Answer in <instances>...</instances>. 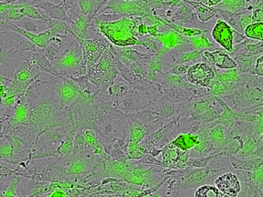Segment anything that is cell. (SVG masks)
Here are the masks:
<instances>
[{
  "mask_svg": "<svg viewBox=\"0 0 263 197\" xmlns=\"http://www.w3.org/2000/svg\"><path fill=\"white\" fill-rule=\"evenodd\" d=\"M216 8L230 12H239L247 9L245 0H222L216 5Z\"/></svg>",
  "mask_w": 263,
  "mask_h": 197,
  "instance_id": "cell-23",
  "label": "cell"
},
{
  "mask_svg": "<svg viewBox=\"0 0 263 197\" xmlns=\"http://www.w3.org/2000/svg\"><path fill=\"white\" fill-rule=\"evenodd\" d=\"M76 130L72 128L70 129L67 135L63 138L62 143L58 146L56 149L58 155L60 156H69L72 154V149H73V140Z\"/></svg>",
  "mask_w": 263,
  "mask_h": 197,
  "instance_id": "cell-21",
  "label": "cell"
},
{
  "mask_svg": "<svg viewBox=\"0 0 263 197\" xmlns=\"http://www.w3.org/2000/svg\"><path fill=\"white\" fill-rule=\"evenodd\" d=\"M228 160L230 161V164L238 170H246V171H253L255 169L262 167V157H255L250 156L246 158H238L234 155L229 156Z\"/></svg>",
  "mask_w": 263,
  "mask_h": 197,
  "instance_id": "cell-14",
  "label": "cell"
},
{
  "mask_svg": "<svg viewBox=\"0 0 263 197\" xmlns=\"http://www.w3.org/2000/svg\"><path fill=\"white\" fill-rule=\"evenodd\" d=\"M176 64H183V63H189V62H197V61L202 60L203 56V50H193L184 53H176Z\"/></svg>",
  "mask_w": 263,
  "mask_h": 197,
  "instance_id": "cell-25",
  "label": "cell"
},
{
  "mask_svg": "<svg viewBox=\"0 0 263 197\" xmlns=\"http://www.w3.org/2000/svg\"><path fill=\"white\" fill-rule=\"evenodd\" d=\"M189 65L187 63H183V64H177L173 66L172 68L168 70L169 73L176 74V75H184L186 73Z\"/></svg>",
  "mask_w": 263,
  "mask_h": 197,
  "instance_id": "cell-37",
  "label": "cell"
},
{
  "mask_svg": "<svg viewBox=\"0 0 263 197\" xmlns=\"http://www.w3.org/2000/svg\"><path fill=\"white\" fill-rule=\"evenodd\" d=\"M209 92L210 94L216 96V97H221L224 94H226V90L224 89V87L222 86L221 82H215L213 86L209 89Z\"/></svg>",
  "mask_w": 263,
  "mask_h": 197,
  "instance_id": "cell-36",
  "label": "cell"
},
{
  "mask_svg": "<svg viewBox=\"0 0 263 197\" xmlns=\"http://www.w3.org/2000/svg\"><path fill=\"white\" fill-rule=\"evenodd\" d=\"M251 74H253V75H256V76H260V77H262L263 76V57L262 55H260L257 58V61H256V63H255L254 68H253V70H251Z\"/></svg>",
  "mask_w": 263,
  "mask_h": 197,
  "instance_id": "cell-38",
  "label": "cell"
},
{
  "mask_svg": "<svg viewBox=\"0 0 263 197\" xmlns=\"http://www.w3.org/2000/svg\"><path fill=\"white\" fill-rule=\"evenodd\" d=\"M41 71L32 58L25 57V62L16 70L14 78L8 86V96H16L27 90L33 82L41 77Z\"/></svg>",
  "mask_w": 263,
  "mask_h": 197,
  "instance_id": "cell-3",
  "label": "cell"
},
{
  "mask_svg": "<svg viewBox=\"0 0 263 197\" xmlns=\"http://www.w3.org/2000/svg\"><path fill=\"white\" fill-rule=\"evenodd\" d=\"M72 12L78 16V19L75 21H70L69 23V26L70 29L72 30V36L75 38H81V40H86L88 38V29L90 26L91 19L95 17L93 16L90 15H84L81 12V14H78L75 10Z\"/></svg>",
  "mask_w": 263,
  "mask_h": 197,
  "instance_id": "cell-13",
  "label": "cell"
},
{
  "mask_svg": "<svg viewBox=\"0 0 263 197\" xmlns=\"http://www.w3.org/2000/svg\"><path fill=\"white\" fill-rule=\"evenodd\" d=\"M185 75L186 81L195 86L210 89L215 82H218L215 78L213 67L205 62H198L189 66Z\"/></svg>",
  "mask_w": 263,
  "mask_h": 197,
  "instance_id": "cell-5",
  "label": "cell"
},
{
  "mask_svg": "<svg viewBox=\"0 0 263 197\" xmlns=\"http://www.w3.org/2000/svg\"><path fill=\"white\" fill-rule=\"evenodd\" d=\"M39 1H47V2L54 3V4H60L63 0H39Z\"/></svg>",
  "mask_w": 263,
  "mask_h": 197,
  "instance_id": "cell-45",
  "label": "cell"
},
{
  "mask_svg": "<svg viewBox=\"0 0 263 197\" xmlns=\"http://www.w3.org/2000/svg\"><path fill=\"white\" fill-rule=\"evenodd\" d=\"M246 36L244 34H240V33L237 32L233 30V45L238 44L239 42L244 41L246 38Z\"/></svg>",
  "mask_w": 263,
  "mask_h": 197,
  "instance_id": "cell-41",
  "label": "cell"
},
{
  "mask_svg": "<svg viewBox=\"0 0 263 197\" xmlns=\"http://www.w3.org/2000/svg\"><path fill=\"white\" fill-rule=\"evenodd\" d=\"M84 131L85 129L79 128L75 131L73 140V149H72V154H76L81 152L85 149V137H84Z\"/></svg>",
  "mask_w": 263,
  "mask_h": 197,
  "instance_id": "cell-29",
  "label": "cell"
},
{
  "mask_svg": "<svg viewBox=\"0 0 263 197\" xmlns=\"http://www.w3.org/2000/svg\"><path fill=\"white\" fill-rule=\"evenodd\" d=\"M95 27L114 45L118 47L140 45V41L133 35L136 25L131 18L123 17L119 21L104 22L95 18Z\"/></svg>",
  "mask_w": 263,
  "mask_h": 197,
  "instance_id": "cell-1",
  "label": "cell"
},
{
  "mask_svg": "<svg viewBox=\"0 0 263 197\" xmlns=\"http://www.w3.org/2000/svg\"><path fill=\"white\" fill-rule=\"evenodd\" d=\"M44 50L45 49H39L36 52H33L31 58L37 64V68L41 71H44L52 76H62V73L52 65L51 62L47 57Z\"/></svg>",
  "mask_w": 263,
  "mask_h": 197,
  "instance_id": "cell-15",
  "label": "cell"
},
{
  "mask_svg": "<svg viewBox=\"0 0 263 197\" xmlns=\"http://www.w3.org/2000/svg\"><path fill=\"white\" fill-rule=\"evenodd\" d=\"M185 1L193 7L195 11L197 13L198 19L201 22L210 21V18H212L218 13V8L205 6L200 3L199 1H191V0H185Z\"/></svg>",
  "mask_w": 263,
  "mask_h": 197,
  "instance_id": "cell-18",
  "label": "cell"
},
{
  "mask_svg": "<svg viewBox=\"0 0 263 197\" xmlns=\"http://www.w3.org/2000/svg\"><path fill=\"white\" fill-rule=\"evenodd\" d=\"M5 28L8 29V30L15 31V32L24 36L26 38H28L29 41L33 42L40 49H45L46 47L49 45L51 41L56 42L58 45H62V37H58L57 35L51 29H49L44 32H41L36 35L34 33L29 32V31H27L22 28L17 27L16 25L13 24L12 21H9L8 23H6Z\"/></svg>",
  "mask_w": 263,
  "mask_h": 197,
  "instance_id": "cell-7",
  "label": "cell"
},
{
  "mask_svg": "<svg viewBox=\"0 0 263 197\" xmlns=\"http://www.w3.org/2000/svg\"><path fill=\"white\" fill-rule=\"evenodd\" d=\"M51 63L62 75L68 77H77L79 75L87 74L86 64L82 57V48L76 40L63 52L59 53Z\"/></svg>",
  "mask_w": 263,
  "mask_h": 197,
  "instance_id": "cell-2",
  "label": "cell"
},
{
  "mask_svg": "<svg viewBox=\"0 0 263 197\" xmlns=\"http://www.w3.org/2000/svg\"><path fill=\"white\" fill-rule=\"evenodd\" d=\"M263 11L262 5H258L251 8V23L262 22Z\"/></svg>",
  "mask_w": 263,
  "mask_h": 197,
  "instance_id": "cell-34",
  "label": "cell"
},
{
  "mask_svg": "<svg viewBox=\"0 0 263 197\" xmlns=\"http://www.w3.org/2000/svg\"><path fill=\"white\" fill-rule=\"evenodd\" d=\"M10 4H6V3H0V13L5 11L7 8H9Z\"/></svg>",
  "mask_w": 263,
  "mask_h": 197,
  "instance_id": "cell-44",
  "label": "cell"
},
{
  "mask_svg": "<svg viewBox=\"0 0 263 197\" xmlns=\"http://www.w3.org/2000/svg\"><path fill=\"white\" fill-rule=\"evenodd\" d=\"M75 40L78 41L82 48V57L86 64L87 70H90V68L98 62L99 58L102 56L103 51L107 49V47L110 43L104 38H99V40L75 38Z\"/></svg>",
  "mask_w": 263,
  "mask_h": 197,
  "instance_id": "cell-6",
  "label": "cell"
},
{
  "mask_svg": "<svg viewBox=\"0 0 263 197\" xmlns=\"http://www.w3.org/2000/svg\"><path fill=\"white\" fill-rule=\"evenodd\" d=\"M233 30L225 21L218 19L212 30V37L229 52L233 51Z\"/></svg>",
  "mask_w": 263,
  "mask_h": 197,
  "instance_id": "cell-9",
  "label": "cell"
},
{
  "mask_svg": "<svg viewBox=\"0 0 263 197\" xmlns=\"http://www.w3.org/2000/svg\"><path fill=\"white\" fill-rule=\"evenodd\" d=\"M15 174V169L8 167L4 164L0 163V177H10Z\"/></svg>",
  "mask_w": 263,
  "mask_h": 197,
  "instance_id": "cell-39",
  "label": "cell"
},
{
  "mask_svg": "<svg viewBox=\"0 0 263 197\" xmlns=\"http://www.w3.org/2000/svg\"><path fill=\"white\" fill-rule=\"evenodd\" d=\"M197 141L198 137L196 133H180L169 144L174 147L180 149L182 151H189L197 144Z\"/></svg>",
  "mask_w": 263,
  "mask_h": 197,
  "instance_id": "cell-17",
  "label": "cell"
},
{
  "mask_svg": "<svg viewBox=\"0 0 263 197\" xmlns=\"http://www.w3.org/2000/svg\"><path fill=\"white\" fill-rule=\"evenodd\" d=\"M8 86L7 84H0V98H6L7 94H8Z\"/></svg>",
  "mask_w": 263,
  "mask_h": 197,
  "instance_id": "cell-43",
  "label": "cell"
},
{
  "mask_svg": "<svg viewBox=\"0 0 263 197\" xmlns=\"http://www.w3.org/2000/svg\"><path fill=\"white\" fill-rule=\"evenodd\" d=\"M196 197H222L225 196L216 186L211 185H202L198 186L195 193Z\"/></svg>",
  "mask_w": 263,
  "mask_h": 197,
  "instance_id": "cell-26",
  "label": "cell"
},
{
  "mask_svg": "<svg viewBox=\"0 0 263 197\" xmlns=\"http://www.w3.org/2000/svg\"><path fill=\"white\" fill-rule=\"evenodd\" d=\"M189 37V41L190 44L193 47L195 50H204L205 49H210L212 47V44L210 43V41L206 38L205 34L202 32L199 35L197 36H192V37Z\"/></svg>",
  "mask_w": 263,
  "mask_h": 197,
  "instance_id": "cell-27",
  "label": "cell"
},
{
  "mask_svg": "<svg viewBox=\"0 0 263 197\" xmlns=\"http://www.w3.org/2000/svg\"><path fill=\"white\" fill-rule=\"evenodd\" d=\"M160 33L159 29H157V27L156 26H147V34H149L150 36L156 37L157 36H159Z\"/></svg>",
  "mask_w": 263,
  "mask_h": 197,
  "instance_id": "cell-42",
  "label": "cell"
},
{
  "mask_svg": "<svg viewBox=\"0 0 263 197\" xmlns=\"http://www.w3.org/2000/svg\"><path fill=\"white\" fill-rule=\"evenodd\" d=\"M138 162L141 163V164H148V165H161L162 166V162L157 160L156 156L152 155L149 152L144 153V155L142 156L140 159H138Z\"/></svg>",
  "mask_w": 263,
  "mask_h": 197,
  "instance_id": "cell-35",
  "label": "cell"
},
{
  "mask_svg": "<svg viewBox=\"0 0 263 197\" xmlns=\"http://www.w3.org/2000/svg\"><path fill=\"white\" fill-rule=\"evenodd\" d=\"M23 28H24L25 30L32 33L37 31V25L35 24V23H33V22H30V21L25 22L24 24H23Z\"/></svg>",
  "mask_w": 263,
  "mask_h": 197,
  "instance_id": "cell-40",
  "label": "cell"
},
{
  "mask_svg": "<svg viewBox=\"0 0 263 197\" xmlns=\"http://www.w3.org/2000/svg\"><path fill=\"white\" fill-rule=\"evenodd\" d=\"M21 180V176H20V175H12V179H11V182H10V185L8 186V190L5 192L3 196H16V189L18 187Z\"/></svg>",
  "mask_w": 263,
  "mask_h": 197,
  "instance_id": "cell-31",
  "label": "cell"
},
{
  "mask_svg": "<svg viewBox=\"0 0 263 197\" xmlns=\"http://www.w3.org/2000/svg\"><path fill=\"white\" fill-rule=\"evenodd\" d=\"M29 119V106L28 100L24 93L16 95V103L14 105V112L11 118L8 121L9 127L13 129L20 124L27 123Z\"/></svg>",
  "mask_w": 263,
  "mask_h": 197,
  "instance_id": "cell-10",
  "label": "cell"
},
{
  "mask_svg": "<svg viewBox=\"0 0 263 197\" xmlns=\"http://www.w3.org/2000/svg\"><path fill=\"white\" fill-rule=\"evenodd\" d=\"M239 173L242 175L245 183V196H261L263 193V186H259L254 179L252 178L251 172L246 170H238Z\"/></svg>",
  "mask_w": 263,
  "mask_h": 197,
  "instance_id": "cell-16",
  "label": "cell"
},
{
  "mask_svg": "<svg viewBox=\"0 0 263 197\" xmlns=\"http://www.w3.org/2000/svg\"><path fill=\"white\" fill-rule=\"evenodd\" d=\"M203 55L210 62V65L218 70H230L237 68V63L234 60L221 49L212 52L203 51Z\"/></svg>",
  "mask_w": 263,
  "mask_h": 197,
  "instance_id": "cell-11",
  "label": "cell"
},
{
  "mask_svg": "<svg viewBox=\"0 0 263 197\" xmlns=\"http://www.w3.org/2000/svg\"><path fill=\"white\" fill-rule=\"evenodd\" d=\"M40 49V48H39ZM37 46L35 45L31 41H21L20 42V49H18V52L21 55L26 52V51H29V52H36L37 49Z\"/></svg>",
  "mask_w": 263,
  "mask_h": 197,
  "instance_id": "cell-33",
  "label": "cell"
},
{
  "mask_svg": "<svg viewBox=\"0 0 263 197\" xmlns=\"http://www.w3.org/2000/svg\"><path fill=\"white\" fill-rule=\"evenodd\" d=\"M194 8L192 6L185 2V0H182V3L178 7V10L177 12L174 13L171 16L172 22H180L185 18V16H189V14L193 12Z\"/></svg>",
  "mask_w": 263,
  "mask_h": 197,
  "instance_id": "cell-28",
  "label": "cell"
},
{
  "mask_svg": "<svg viewBox=\"0 0 263 197\" xmlns=\"http://www.w3.org/2000/svg\"><path fill=\"white\" fill-rule=\"evenodd\" d=\"M16 49H11L8 50V49H5V47H2L1 49H0V76H7L6 74L4 73V71L2 70V67H1V64L3 63V62H6L7 60H8L9 57H12V54L14 52H16Z\"/></svg>",
  "mask_w": 263,
  "mask_h": 197,
  "instance_id": "cell-32",
  "label": "cell"
},
{
  "mask_svg": "<svg viewBox=\"0 0 263 197\" xmlns=\"http://www.w3.org/2000/svg\"><path fill=\"white\" fill-rule=\"evenodd\" d=\"M262 52V41L246 37L244 41L233 45V51L231 53L244 56H255L260 55Z\"/></svg>",
  "mask_w": 263,
  "mask_h": 197,
  "instance_id": "cell-12",
  "label": "cell"
},
{
  "mask_svg": "<svg viewBox=\"0 0 263 197\" xmlns=\"http://www.w3.org/2000/svg\"><path fill=\"white\" fill-rule=\"evenodd\" d=\"M244 34L247 37L257 40V41H263V23L262 22H255L247 26L244 30Z\"/></svg>",
  "mask_w": 263,
  "mask_h": 197,
  "instance_id": "cell-24",
  "label": "cell"
},
{
  "mask_svg": "<svg viewBox=\"0 0 263 197\" xmlns=\"http://www.w3.org/2000/svg\"><path fill=\"white\" fill-rule=\"evenodd\" d=\"M216 187L225 196H238L241 190V184L238 177L233 172H227L215 180Z\"/></svg>",
  "mask_w": 263,
  "mask_h": 197,
  "instance_id": "cell-8",
  "label": "cell"
},
{
  "mask_svg": "<svg viewBox=\"0 0 263 197\" xmlns=\"http://www.w3.org/2000/svg\"><path fill=\"white\" fill-rule=\"evenodd\" d=\"M0 161H4L6 163L11 164H17L21 161L15 160V155L13 152L12 145L8 139L5 138L0 144Z\"/></svg>",
  "mask_w": 263,
  "mask_h": 197,
  "instance_id": "cell-22",
  "label": "cell"
},
{
  "mask_svg": "<svg viewBox=\"0 0 263 197\" xmlns=\"http://www.w3.org/2000/svg\"><path fill=\"white\" fill-rule=\"evenodd\" d=\"M261 55V54H260ZM260 55H255V56H244V55H235V62L237 63V72L238 74L246 73L251 72L254 68L255 63L257 58Z\"/></svg>",
  "mask_w": 263,
  "mask_h": 197,
  "instance_id": "cell-19",
  "label": "cell"
},
{
  "mask_svg": "<svg viewBox=\"0 0 263 197\" xmlns=\"http://www.w3.org/2000/svg\"><path fill=\"white\" fill-rule=\"evenodd\" d=\"M50 193V182L46 181H35L29 179V196H41L45 193Z\"/></svg>",
  "mask_w": 263,
  "mask_h": 197,
  "instance_id": "cell-20",
  "label": "cell"
},
{
  "mask_svg": "<svg viewBox=\"0 0 263 197\" xmlns=\"http://www.w3.org/2000/svg\"><path fill=\"white\" fill-rule=\"evenodd\" d=\"M49 82H51V85L59 96L61 110L71 105L82 92L81 88L66 75L53 76L52 78H49Z\"/></svg>",
  "mask_w": 263,
  "mask_h": 197,
  "instance_id": "cell-4",
  "label": "cell"
},
{
  "mask_svg": "<svg viewBox=\"0 0 263 197\" xmlns=\"http://www.w3.org/2000/svg\"><path fill=\"white\" fill-rule=\"evenodd\" d=\"M21 12L24 16H28L29 18L33 19H41L43 21V16L41 14V11H39L37 8H35L34 6H31L29 3H25L23 7H21Z\"/></svg>",
  "mask_w": 263,
  "mask_h": 197,
  "instance_id": "cell-30",
  "label": "cell"
}]
</instances>
